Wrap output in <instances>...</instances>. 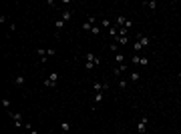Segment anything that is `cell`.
<instances>
[{
    "instance_id": "1",
    "label": "cell",
    "mask_w": 181,
    "mask_h": 134,
    "mask_svg": "<svg viewBox=\"0 0 181 134\" xmlns=\"http://www.w3.org/2000/svg\"><path fill=\"white\" fill-rule=\"evenodd\" d=\"M84 58H86V62H84V70H93L95 66L101 64V58H99L97 54H84Z\"/></svg>"
},
{
    "instance_id": "2",
    "label": "cell",
    "mask_w": 181,
    "mask_h": 134,
    "mask_svg": "<svg viewBox=\"0 0 181 134\" xmlns=\"http://www.w3.org/2000/svg\"><path fill=\"white\" fill-rule=\"evenodd\" d=\"M58 84V72H52L46 80H44V86H48V88H54Z\"/></svg>"
},
{
    "instance_id": "3",
    "label": "cell",
    "mask_w": 181,
    "mask_h": 134,
    "mask_svg": "<svg viewBox=\"0 0 181 134\" xmlns=\"http://www.w3.org/2000/svg\"><path fill=\"white\" fill-rule=\"evenodd\" d=\"M36 54L40 56V60H46L48 56H52V54H56V52H54V48H48V50H44V48H38V50H36Z\"/></svg>"
},
{
    "instance_id": "4",
    "label": "cell",
    "mask_w": 181,
    "mask_h": 134,
    "mask_svg": "<svg viewBox=\"0 0 181 134\" xmlns=\"http://www.w3.org/2000/svg\"><path fill=\"white\" fill-rule=\"evenodd\" d=\"M147 122H149L147 116H143V118L139 120V124H137V132H139V134H145V130H147Z\"/></svg>"
},
{
    "instance_id": "5",
    "label": "cell",
    "mask_w": 181,
    "mask_h": 134,
    "mask_svg": "<svg viewBox=\"0 0 181 134\" xmlns=\"http://www.w3.org/2000/svg\"><path fill=\"white\" fill-rule=\"evenodd\" d=\"M10 118H12V122H14V126H16V128L24 126V122H22V116H20V114H16V112H10Z\"/></svg>"
},
{
    "instance_id": "6",
    "label": "cell",
    "mask_w": 181,
    "mask_h": 134,
    "mask_svg": "<svg viewBox=\"0 0 181 134\" xmlns=\"http://www.w3.org/2000/svg\"><path fill=\"white\" fill-rule=\"evenodd\" d=\"M127 22H129V20H127L125 16H117V18L113 20V26H115V28H123V26H125Z\"/></svg>"
},
{
    "instance_id": "7",
    "label": "cell",
    "mask_w": 181,
    "mask_h": 134,
    "mask_svg": "<svg viewBox=\"0 0 181 134\" xmlns=\"http://www.w3.org/2000/svg\"><path fill=\"white\" fill-rule=\"evenodd\" d=\"M107 88H109V84H105V82H95L93 84V90L95 92H105Z\"/></svg>"
},
{
    "instance_id": "8",
    "label": "cell",
    "mask_w": 181,
    "mask_h": 134,
    "mask_svg": "<svg viewBox=\"0 0 181 134\" xmlns=\"http://www.w3.org/2000/svg\"><path fill=\"white\" fill-rule=\"evenodd\" d=\"M127 70V64H119L117 68H115V78H121V74Z\"/></svg>"
},
{
    "instance_id": "9",
    "label": "cell",
    "mask_w": 181,
    "mask_h": 134,
    "mask_svg": "<svg viewBox=\"0 0 181 134\" xmlns=\"http://www.w3.org/2000/svg\"><path fill=\"white\" fill-rule=\"evenodd\" d=\"M137 40H139V42L143 44V48H145V46H149V42H151V38H147V36H143V34H139V36H137Z\"/></svg>"
},
{
    "instance_id": "10",
    "label": "cell",
    "mask_w": 181,
    "mask_h": 134,
    "mask_svg": "<svg viewBox=\"0 0 181 134\" xmlns=\"http://www.w3.org/2000/svg\"><path fill=\"white\" fill-rule=\"evenodd\" d=\"M14 84H16V86H24V84H26V78H24L22 74H18V76L14 78Z\"/></svg>"
},
{
    "instance_id": "11",
    "label": "cell",
    "mask_w": 181,
    "mask_h": 134,
    "mask_svg": "<svg viewBox=\"0 0 181 134\" xmlns=\"http://www.w3.org/2000/svg\"><path fill=\"white\" fill-rule=\"evenodd\" d=\"M60 18H62V20H64V22H68V20H70V18H72V10H64V12H62V16H60Z\"/></svg>"
},
{
    "instance_id": "12",
    "label": "cell",
    "mask_w": 181,
    "mask_h": 134,
    "mask_svg": "<svg viewBox=\"0 0 181 134\" xmlns=\"http://www.w3.org/2000/svg\"><path fill=\"white\" fill-rule=\"evenodd\" d=\"M129 80H131V82L135 84V82H139V80H141V74H139V72H131V76H129Z\"/></svg>"
},
{
    "instance_id": "13",
    "label": "cell",
    "mask_w": 181,
    "mask_h": 134,
    "mask_svg": "<svg viewBox=\"0 0 181 134\" xmlns=\"http://www.w3.org/2000/svg\"><path fill=\"white\" fill-rule=\"evenodd\" d=\"M64 24H66V22H64L62 18H58V20L54 22V28H56V30H62V28H64Z\"/></svg>"
},
{
    "instance_id": "14",
    "label": "cell",
    "mask_w": 181,
    "mask_h": 134,
    "mask_svg": "<svg viewBox=\"0 0 181 134\" xmlns=\"http://www.w3.org/2000/svg\"><path fill=\"white\" fill-rule=\"evenodd\" d=\"M111 26H113V20H107V18L101 20V28H111Z\"/></svg>"
},
{
    "instance_id": "15",
    "label": "cell",
    "mask_w": 181,
    "mask_h": 134,
    "mask_svg": "<svg viewBox=\"0 0 181 134\" xmlns=\"http://www.w3.org/2000/svg\"><path fill=\"white\" fill-rule=\"evenodd\" d=\"M127 42H129V38H127V36H117V44H121V46H125Z\"/></svg>"
},
{
    "instance_id": "16",
    "label": "cell",
    "mask_w": 181,
    "mask_h": 134,
    "mask_svg": "<svg viewBox=\"0 0 181 134\" xmlns=\"http://www.w3.org/2000/svg\"><path fill=\"white\" fill-rule=\"evenodd\" d=\"M60 130H62V134H66V132L70 130V122H62V124H60Z\"/></svg>"
},
{
    "instance_id": "17",
    "label": "cell",
    "mask_w": 181,
    "mask_h": 134,
    "mask_svg": "<svg viewBox=\"0 0 181 134\" xmlns=\"http://www.w3.org/2000/svg\"><path fill=\"white\" fill-rule=\"evenodd\" d=\"M101 30H103V28H101V26H99V24H95V26H93V28H91V32H93V34H95V36H99V34H101Z\"/></svg>"
},
{
    "instance_id": "18",
    "label": "cell",
    "mask_w": 181,
    "mask_h": 134,
    "mask_svg": "<svg viewBox=\"0 0 181 134\" xmlns=\"http://www.w3.org/2000/svg\"><path fill=\"white\" fill-rule=\"evenodd\" d=\"M139 66H149V58H147V56H141V60H139Z\"/></svg>"
},
{
    "instance_id": "19",
    "label": "cell",
    "mask_w": 181,
    "mask_h": 134,
    "mask_svg": "<svg viewBox=\"0 0 181 134\" xmlns=\"http://www.w3.org/2000/svg\"><path fill=\"white\" fill-rule=\"evenodd\" d=\"M103 102V92H95V104Z\"/></svg>"
},
{
    "instance_id": "20",
    "label": "cell",
    "mask_w": 181,
    "mask_h": 134,
    "mask_svg": "<svg viewBox=\"0 0 181 134\" xmlns=\"http://www.w3.org/2000/svg\"><path fill=\"white\" fill-rule=\"evenodd\" d=\"M127 34H129V28H125V26L119 28V36H127Z\"/></svg>"
},
{
    "instance_id": "21",
    "label": "cell",
    "mask_w": 181,
    "mask_h": 134,
    "mask_svg": "<svg viewBox=\"0 0 181 134\" xmlns=\"http://www.w3.org/2000/svg\"><path fill=\"white\" fill-rule=\"evenodd\" d=\"M117 62H119V64H125V54H119V52H117Z\"/></svg>"
},
{
    "instance_id": "22",
    "label": "cell",
    "mask_w": 181,
    "mask_h": 134,
    "mask_svg": "<svg viewBox=\"0 0 181 134\" xmlns=\"http://www.w3.org/2000/svg\"><path fill=\"white\" fill-rule=\"evenodd\" d=\"M145 6H149L151 10H155V8H157V2H153V0H151V2H145Z\"/></svg>"
},
{
    "instance_id": "23",
    "label": "cell",
    "mask_w": 181,
    "mask_h": 134,
    "mask_svg": "<svg viewBox=\"0 0 181 134\" xmlns=\"http://www.w3.org/2000/svg\"><path fill=\"white\" fill-rule=\"evenodd\" d=\"M139 60H141V56H139V54H133V58H131V62H133V64H139Z\"/></svg>"
},
{
    "instance_id": "24",
    "label": "cell",
    "mask_w": 181,
    "mask_h": 134,
    "mask_svg": "<svg viewBox=\"0 0 181 134\" xmlns=\"http://www.w3.org/2000/svg\"><path fill=\"white\" fill-rule=\"evenodd\" d=\"M119 88H121V90H125V88H127V80H123V78H121V80H119Z\"/></svg>"
},
{
    "instance_id": "25",
    "label": "cell",
    "mask_w": 181,
    "mask_h": 134,
    "mask_svg": "<svg viewBox=\"0 0 181 134\" xmlns=\"http://www.w3.org/2000/svg\"><path fill=\"white\" fill-rule=\"evenodd\" d=\"M2 106L8 110V108H10V100H8V98H2Z\"/></svg>"
},
{
    "instance_id": "26",
    "label": "cell",
    "mask_w": 181,
    "mask_h": 134,
    "mask_svg": "<svg viewBox=\"0 0 181 134\" xmlns=\"http://www.w3.org/2000/svg\"><path fill=\"white\" fill-rule=\"evenodd\" d=\"M26 132H28V134H38V132H36L34 128H30V130H26Z\"/></svg>"
},
{
    "instance_id": "27",
    "label": "cell",
    "mask_w": 181,
    "mask_h": 134,
    "mask_svg": "<svg viewBox=\"0 0 181 134\" xmlns=\"http://www.w3.org/2000/svg\"><path fill=\"white\" fill-rule=\"evenodd\" d=\"M179 80H181V72H179Z\"/></svg>"
},
{
    "instance_id": "28",
    "label": "cell",
    "mask_w": 181,
    "mask_h": 134,
    "mask_svg": "<svg viewBox=\"0 0 181 134\" xmlns=\"http://www.w3.org/2000/svg\"><path fill=\"white\" fill-rule=\"evenodd\" d=\"M26 134H28V132H26Z\"/></svg>"
}]
</instances>
